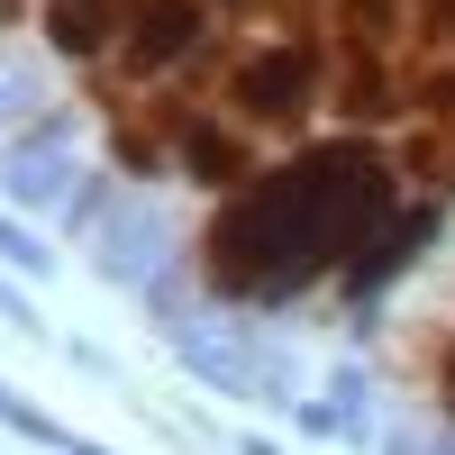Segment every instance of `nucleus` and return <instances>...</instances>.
<instances>
[{
	"instance_id": "1",
	"label": "nucleus",
	"mask_w": 455,
	"mask_h": 455,
	"mask_svg": "<svg viewBox=\"0 0 455 455\" xmlns=\"http://www.w3.org/2000/svg\"><path fill=\"white\" fill-rule=\"evenodd\" d=\"M373 219H383V164L364 146H328V156H300L274 182H255L219 219L210 264L228 291H300L319 264H347Z\"/></svg>"
},
{
	"instance_id": "2",
	"label": "nucleus",
	"mask_w": 455,
	"mask_h": 455,
	"mask_svg": "<svg viewBox=\"0 0 455 455\" xmlns=\"http://www.w3.org/2000/svg\"><path fill=\"white\" fill-rule=\"evenodd\" d=\"M92 255H100V274L109 283H128V291H156L173 264H182V237H173V219L164 210H146V201H119L92 219Z\"/></svg>"
},
{
	"instance_id": "3",
	"label": "nucleus",
	"mask_w": 455,
	"mask_h": 455,
	"mask_svg": "<svg viewBox=\"0 0 455 455\" xmlns=\"http://www.w3.org/2000/svg\"><path fill=\"white\" fill-rule=\"evenodd\" d=\"M64 137H73V119H28V128L10 137V156H0V182H10L28 210H64V201H73V156H64Z\"/></svg>"
},
{
	"instance_id": "4",
	"label": "nucleus",
	"mask_w": 455,
	"mask_h": 455,
	"mask_svg": "<svg viewBox=\"0 0 455 455\" xmlns=\"http://www.w3.org/2000/svg\"><path fill=\"white\" fill-rule=\"evenodd\" d=\"M237 100H246V119H300L310 109V55H255L237 73Z\"/></svg>"
},
{
	"instance_id": "5",
	"label": "nucleus",
	"mask_w": 455,
	"mask_h": 455,
	"mask_svg": "<svg viewBox=\"0 0 455 455\" xmlns=\"http://www.w3.org/2000/svg\"><path fill=\"white\" fill-rule=\"evenodd\" d=\"M182 46H201V0H137V28H128V64L156 73Z\"/></svg>"
},
{
	"instance_id": "6",
	"label": "nucleus",
	"mask_w": 455,
	"mask_h": 455,
	"mask_svg": "<svg viewBox=\"0 0 455 455\" xmlns=\"http://www.w3.org/2000/svg\"><path fill=\"white\" fill-rule=\"evenodd\" d=\"M100 36H109V0H55L46 10V46L55 55H92Z\"/></svg>"
},
{
	"instance_id": "7",
	"label": "nucleus",
	"mask_w": 455,
	"mask_h": 455,
	"mask_svg": "<svg viewBox=\"0 0 455 455\" xmlns=\"http://www.w3.org/2000/svg\"><path fill=\"white\" fill-rule=\"evenodd\" d=\"M182 173H192V182H210V192H228V182L246 173V156H237V146H228L219 128H192V137H182Z\"/></svg>"
},
{
	"instance_id": "8",
	"label": "nucleus",
	"mask_w": 455,
	"mask_h": 455,
	"mask_svg": "<svg viewBox=\"0 0 455 455\" xmlns=\"http://www.w3.org/2000/svg\"><path fill=\"white\" fill-rule=\"evenodd\" d=\"M0 264H19L28 283H46V274H55V246L36 237V228H19L10 210H0Z\"/></svg>"
},
{
	"instance_id": "9",
	"label": "nucleus",
	"mask_w": 455,
	"mask_h": 455,
	"mask_svg": "<svg viewBox=\"0 0 455 455\" xmlns=\"http://www.w3.org/2000/svg\"><path fill=\"white\" fill-rule=\"evenodd\" d=\"M19 119H36V73L0 64V128H19Z\"/></svg>"
},
{
	"instance_id": "10",
	"label": "nucleus",
	"mask_w": 455,
	"mask_h": 455,
	"mask_svg": "<svg viewBox=\"0 0 455 455\" xmlns=\"http://www.w3.org/2000/svg\"><path fill=\"white\" fill-rule=\"evenodd\" d=\"M0 319H10L19 337H55L46 319H36V310H28V291H19V283H0Z\"/></svg>"
},
{
	"instance_id": "11",
	"label": "nucleus",
	"mask_w": 455,
	"mask_h": 455,
	"mask_svg": "<svg viewBox=\"0 0 455 455\" xmlns=\"http://www.w3.org/2000/svg\"><path fill=\"white\" fill-rule=\"evenodd\" d=\"M119 173L146 182V173H164V164H156V146H146V137H119Z\"/></svg>"
},
{
	"instance_id": "12",
	"label": "nucleus",
	"mask_w": 455,
	"mask_h": 455,
	"mask_svg": "<svg viewBox=\"0 0 455 455\" xmlns=\"http://www.w3.org/2000/svg\"><path fill=\"white\" fill-rule=\"evenodd\" d=\"M228 455H283L274 437H237V446H228Z\"/></svg>"
},
{
	"instance_id": "13",
	"label": "nucleus",
	"mask_w": 455,
	"mask_h": 455,
	"mask_svg": "<svg viewBox=\"0 0 455 455\" xmlns=\"http://www.w3.org/2000/svg\"><path fill=\"white\" fill-rule=\"evenodd\" d=\"M64 455H119V446H100V437H73V446H64Z\"/></svg>"
},
{
	"instance_id": "14",
	"label": "nucleus",
	"mask_w": 455,
	"mask_h": 455,
	"mask_svg": "<svg viewBox=\"0 0 455 455\" xmlns=\"http://www.w3.org/2000/svg\"><path fill=\"white\" fill-rule=\"evenodd\" d=\"M0 392H10V383H0Z\"/></svg>"
}]
</instances>
